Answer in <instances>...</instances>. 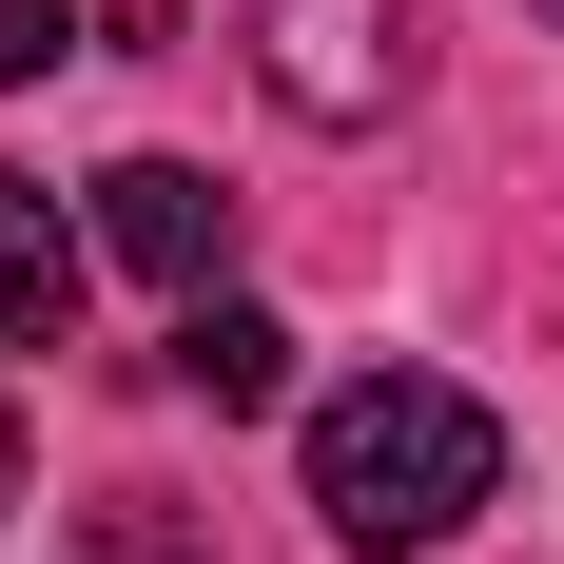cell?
Here are the masks:
<instances>
[{
    "mask_svg": "<svg viewBox=\"0 0 564 564\" xmlns=\"http://www.w3.org/2000/svg\"><path fill=\"white\" fill-rule=\"evenodd\" d=\"M487 487H507V409L487 390H448V370L312 390V507H332V545H448Z\"/></svg>",
    "mask_w": 564,
    "mask_h": 564,
    "instance_id": "cell-1",
    "label": "cell"
},
{
    "mask_svg": "<svg viewBox=\"0 0 564 564\" xmlns=\"http://www.w3.org/2000/svg\"><path fill=\"white\" fill-rule=\"evenodd\" d=\"M253 78H273L292 117H390L409 98V0H253Z\"/></svg>",
    "mask_w": 564,
    "mask_h": 564,
    "instance_id": "cell-2",
    "label": "cell"
},
{
    "mask_svg": "<svg viewBox=\"0 0 564 564\" xmlns=\"http://www.w3.org/2000/svg\"><path fill=\"white\" fill-rule=\"evenodd\" d=\"M98 253H117V273H156V292H215L234 195H215L195 156H117V175H98Z\"/></svg>",
    "mask_w": 564,
    "mask_h": 564,
    "instance_id": "cell-3",
    "label": "cell"
},
{
    "mask_svg": "<svg viewBox=\"0 0 564 564\" xmlns=\"http://www.w3.org/2000/svg\"><path fill=\"white\" fill-rule=\"evenodd\" d=\"M78 273H98L78 215H58L40 175H0V350H58V332H78Z\"/></svg>",
    "mask_w": 564,
    "mask_h": 564,
    "instance_id": "cell-4",
    "label": "cell"
},
{
    "mask_svg": "<svg viewBox=\"0 0 564 564\" xmlns=\"http://www.w3.org/2000/svg\"><path fill=\"white\" fill-rule=\"evenodd\" d=\"M175 390L195 409H273L292 390V332L253 312V292H195V312H175Z\"/></svg>",
    "mask_w": 564,
    "mask_h": 564,
    "instance_id": "cell-5",
    "label": "cell"
},
{
    "mask_svg": "<svg viewBox=\"0 0 564 564\" xmlns=\"http://www.w3.org/2000/svg\"><path fill=\"white\" fill-rule=\"evenodd\" d=\"M78 564H195V545H175V507H98V545H78Z\"/></svg>",
    "mask_w": 564,
    "mask_h": 564,
    "instance_id": "cell-6",
    "label": "cell"
},
{
    "mask_svg": "<svg viewBox=\"0 0 564 564\" xmlns=\"http://www.w3.org/2000/svg\"><path fill=\"white\" fill-rule=\"evenodd\" d=\"M58 58V0H0V78H40Z\"/></svg>",
    "mask_w": 564,
    "mask_h": 564,
    "instance_id": "cell-7",
    "label": "cell"
},
{
    "mask_svg": "<svg viewBox=\"0 0 564 564\" xmlns=\"http://www.w3.org/2000/svg\"><path fill=\"white\" fill-rule=\"evenodd\" d=\"M0 507H20V409H0Z\"/></svg>",
    "mask_w": 564,
    "mask_h": 564,
    "instance_id": "cell-8",
    "label": "cell"
}]
</instances>
